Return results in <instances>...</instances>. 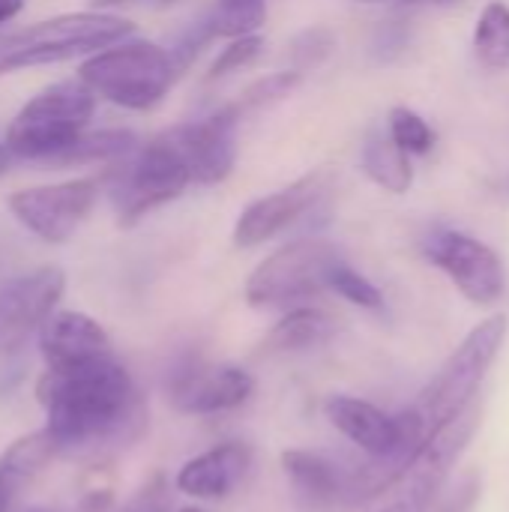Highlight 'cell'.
I'll return each mask as SVG.
<instances>
[{
	"instance_id": "obj_5",
	"label": "cell",
	"mask_w": 509,
	"mask_h": 512,
	"mask_svg": "<svg viewBox=\"0 0 509 512\" xmlns=\"http://www.w3.org/2000/svg\"><path fill=\"white\" fill-rule=\"evenodd\" d=\"M96 96L81 81H60L33 96L6 126V150L21 159L51 162L90 123Z\"/></svg>"
},
{
	"instance_id": "obj_15",
	"label": "cell",
	"mask_w": 509,
	"mask_h": 512,
	"mask_svg": "<svg viewBox=\"0 0 509 512\" xmlns=\"http://www.w3.org/2000/svg\"><path fill=\"white\" fill-rule=\"evenodd\" d=\"M39 351L48 369L81 366V363L114 357L105 327L90 315L69 312V309H54L48 321L39 327Z\"/></svg>"
},
{
	"instance_id": "obj_30",
	"label": "cell",
	"mask_w": 509,
	"mask_h": 512,
	"mask_svg": "<svg viewBox=\"0 0 509 512\" xmlns=\"http://www.w3.org/2000/svg\"><path fill=\"white\" fill-rule=\"evenodd\" d=\"M171 507V486L165 474H153L117 512H168Z\"/></svg>"
},
{
	"instance_id": "obj_7",
	"label": "cell",
	"mask_w": 509,
	"mask_h": 512,
	"mask_svg": "<svg viewBox=\"0 0 509 512\" xmlns=\"http://www.w3.org/2000/svg\"><path fill=\"white\" fill-rule=\"evenodd\" d=\"M480 405L474 402L456 423H450L420 456L417 462L378 498L381 504L375 512H429L435 507V501L441 498V492L447 489V483L453 480V471L462 459V453L468 450V444L474 441L477 429H480Z\"/></svg>"
},
{
	"instance_id": "obj_11",
	"label": "cell",
	"mask_w": 509,
	"mask_h": 512,
	"mask_svg": "<svg viewBox=\"0 0 509 512\" xmlns=\"http://www.w3.org/2000/svg\"><path fill=\"white\" fill-rule=\"evenodd\" d=\"M66 291L60 267H36L0 282V357L18 354L48 321Z\"/></svg>"
},
{
	"instance_id": "obj_10",
	"label": "cell",
	"mask_w": 509,
	"mask_h": 512,
	"mask_svg": "<svg viewBox=\"0 0 509 512\" xmlns=\"http://www.w3.org/2000/svg\"><path fill=\"white\" fill-rule=\"evenodd\" d=\"M99 198V183L93 177H78L54 186L18 189L9 195V213L39 240L66 243L90 216Z\"/></svg>"
},
{
	"instance_id": "obj_13",
	"label": "cell",
	"mask_w": 509,
	"mask_h": 512,
	"mask_svg": "<svg viewBox=\"0 0 509 512\" xmlns=\"http://www.w3.org/2000/svg\"><path fill=\"white\" fill-rule=\"evenodd\" d=\"M327 183H330L327 171H312V174L294 180L291 186L252 201L234 225V246L252 249V246H261V243L273 240L276 234H282L327 192Z\"/></svg>"
},
{
	"instance_id": "obj_22",
	"label": "cell",
	"mask_w": 509,
	"mask_h": 512,
	"mask_svg": "<svg viewBox=\"0 0 509 512\" xmlns=\"http://www.w3.org/2000/svg\"><path fill=\"white\" fill-rule=\"evenodd\" d=\"M474 48L483 66L489 69H507L509 66V6L495 0L480 12Z\"/></svg>"
},
{
	"instance_id": "obj_33",
	"label": "cell",
	"mask_w": 509,
	"mask_h": 512,
	"mask_svg": "<svg viewBox=\"0 0 509 512\" xmlns=\"http://www.w3.org/2000/svg\"><path fill=\"white\" fill-rule=\"evenodd\" d=\"M408 6H417V3H426V6H441V3H456V0H402Z\"/></svg>"
},
{
	"instance_id": "obj_21",
	"label": "cell",
	"mask_w": 509,
	"mask_h": 512,
	"mask_svg": "<svg viewBox=\"0 0 509 512\" xmlns=\"http://www.w3.org/2000/svg\"><path fill=\"white\" fill-rule=\"evenodd\" d=\"M135 135L126 129H105V132H81L66 150H60L51 162L54 165H93L111 162L132 153Z\"/></svg>"
},
{
	"instance_id": "obj_24",
	"label": "cell",
	"mask_w": 509,
	"mask_h": 512,
	"mask_svg": "<svg viewBox=\"0 0 509 512\" xmlns=\"http://www.w3.org/2000/svg\"><path fill=\"white\" fill-rule=\"evenodd\" d=\"M387 135L411 156H423V153H429L432 147H435V132H432V126L417 114V111H411V108H405V105H396L393 111H390V120H387Z\"/></svg>"
},
{
	"instance_id": "obj_31",
	"label": "cell",
	"mask_w": 509,
	"mask_h": 512,
	"mask_svg": "<svg viewBox=\"0 0 509 512\" xmlns=\"http://www.w3.org/2000/svg\"><path fill=\"white\" fill-rule=\"evenodd\" d=\"M24 9V0H0V24L12 21Z\"/></svg>"
},
{
	"instance_id": "obj_34",
	"label": "cell",
	"mask_w": 509,
	"mask_h": 512,
	"mask_svg": "<svg viewBox=\"0 0 509 512\" xmlns=\"http://www.w3.org/2000/svg\"><path fill=\"white\" fill-rule=\"evenodd\" d=\"M180 512H204V510H198V507H183Z\"/></svg>"
},
{
	"instance_id": "obj_16",
	"label": "cell",
	"mask_w": 509,
	"mask_h": 512,
	"mask_svg": "<svg viewBox=\"0 0 509 512\" xmlns=\"http://www.w3.org/2000/svg\"><path fill=\"white\" fill-rule=\"evenodd\" d=\"M249 465H252V447L240 441H228L189 459L177 471L174 483L189 498L219 501V498H228L240 486V480L249 474Z\"/></svg>"
},
{
	"instance_id": "obj_19",
	"label": "cell",
	"mask_w": 509,
	"mask_h": 512,
	"mask_svg": "<svg viewBox=\"0 0 509 512\" xmlns=\"http://www.w3.org/2000/svg\"><path fill=\"white\" fill-rule=\"evenodd\" d=\"M363 168L366 174L387 192L405 195L414 183V168L411 156L387 135V132H372L363 144Z\"/></svg>"
},
{
	"instance_id": "obj_18",
	"label": "cell",
	"mask_w": 509,
	"mask_h": 512,
	"mask_svg": "<svg viewBox=\"0 0 509 512\" xmlns=\"http://www.w3.org/2000/svg\"><path fill=\"white\" fill-rule=\"evenodd\" d=\"M57 456L54 441L45 429L30 432L18 438L3 456H0V512H12L18 492Z\"/></svg>"
},
{
	"instance_id": "obj_4",
	"label": "cell",
	"mask_w": 509,
	"mask_h": 512,
	"mask_svg": "<svg viewBox=\"0 0 509 512\" xmlns=\"http://www.w3.org/2000/svg\"><path fill=\"white\" fill-rule=\"evenodd\" d=\"M135 33V24L108 12H69L36 21L0 42V75L24 66L63 63L81 54L102 51Z\"/></svg>"
},
{
	"instance_id": "obj_32",
	"label": "cell",
	"mask_w": 509,
	"mask_h": 512,
	"mask_svg": "<svg viewBox=\"0 0 509 512\" xmlns=\"http://www.w3.org/2000/svg\"><path fill=\"white\" fill-rule=\"evenodd\" d=\"M9 159H12V153H9V150H6V144L0 141V174L9 168Z\"/></svg>"
},
{
	"instance_id": "obj_9",
	"label": "cell",
	"mask_w": 509,
	"mask_h": 512,
	"mask_svg": "<svg viewBox=\"0 0 509 512\" xmlns=\"http://www.w3.org/2000/svg\"><path fill=\"white\" fill-rule=\"evenodd\" d=\"M423 255L444 270L453 285L477 306H495L507 291V270L495 249L453 228L432 231L423 240Z\"/></svg>"
},
{
	"instance_id": "obj_8",
	"label": "cell",
	"mask_w": 509,
	"mask_h": 512,
	"mask_svg": "<svg viewBox=\"0 0 509 512\" xmlns=\"http://www.w3.org/2000/svg\"><path fill=\"white\" fill-rule=\"evenodd\" d=\"M192 183L186 165L171 150V144L159 135L150 144H144L126 165L114 174L111 186V204L117 213V222L123 228L141 222L156 207L177 201L186 186Z\"/></svg>"
},
{
	"instance_id": "obj_17",
	"label": "cell",
	"mask_w": 509,
	"mask_h": 512,
	"mask_svg": "<svg viewBox=\"0 0 509 512\" xmlns=\"http://www.w3.org/2000/svg\"><path fill=\"white\" fill-rule=\"evenodd\" d=\"M282 471L294 498L306 510H333L348 501V474L339 471L327 456L312 450H285Z\"/></svg>"
},
{
	"instance_id": "obj_35",
	"label": "cell",
	"mask_w": 509,
	"mask_h": 512,
	"mask_svg": "<svg viewBox=\"0 0 509 512\" xmlns=\"http://www.w3.org/2000/svg\"><path fill=\"white\" fill-rule=\"evenodd\" d=\"M96 3H111V0H96Z\"/></svg>"
},
{
	"instance_id": "obj_23",
	"label": "cell",
	"mask_w": 509,
	"mask_h": 512,
	"mask_svg": "<svg viewBox=\"0 0 509 512\" xmlns=\"http://www.w3.org/2000/svg\"><path fill=\"white\" fill-rule=\"evenodd\" d=\"M267 18L264 0H219L216 12L204 21L207 36H225V39H240L252 36Z\"/></svg>"
},
{
	"instance_id": "obj_14",
	"label": "cell",
	"mask_w": 509,
	"mask_h": 512,
	"mask_svg": "<svg viewBox=\"0 0 509 512\" xmlns=\"http://www.w3.org/2000/svg\"><path fill=\"white\" fill-rule=\"evenodd\" d=\"M255 393V378L240 366H183L171 384L168 396L180 414H222L240 408Z\"/></svg>"
},
{
	"instance_id": "obj_27",
	"label": "cell",
	"mask_w": 509,
	"mask_h": 512,
	"mask_svg": "<svg viewBox=\"0 0 509 512\" xmlns=\"http://www.w3.org/2000/svg\"><path fill=\"white\" fill-rule=\"evenodd\" d=\"M480 495H483L480 471H465L447 483V489L441 492V498L435 501V507L429 512H477Z\"/></svg>"
},
{
	"instance_id": "obj_3",
	"label": "cell",
	"mask_w": 509,
	"mask_h": 512,
	"mask_svg": "<svg viewBox=\"0 0 509 512\" xmlns=\"http://www.w3.org/2000/svg\"><path fill=\"white\" fill-rule=\"evenodd\" d=\"M78 81L117 108L147 111L174 84V57L156 42H114L87 54L78 66Z\"/></svg>"
},
{
	"instance_id": "obj_1",
	"label": "cell",
	"mask_w": 509,
	"mask_h": 512,
	"mask_svg": "<svg viewBox=\"0 0 509 512\" xmlns=\"http://www.w3.org/2000/svg\"><path fill=\"white\" fill-rule=\"evenodd\" d=\"M36 399L57 456L135 441L147 420L132 375L114 357L45 369Z\"/></svg>"
},
{
	"instance_id": "obj_28",
	"label": "cell",
	"mask_w": 509,
	"mask_h": 512,
	"mask_svg": "<svg viewBox=\"0 0 509 512\" xmlns=\"http://www.w3.org/2000/svg\"><path fill=\"white\" fill-rule=\"evenodd\" d=\"M261 51H264V39H261L258 33L231 39V42L222 48V54L213 60L207 78L216 81V78H225V75H231V72H237V69H246V66H252V63L261 57Z\"/></svg>"
},
{
	"instance_id": "obj_6",
	"label": "cell",
	"mask_w": 509,
	"mask_h": 512,
	"mask_svg": "<svg viewBox=\"0 0 509 512\" xmlns=\"http://www.w3.org/2000/svg\"><path fill=\"white\" fill-rule=\"evenodd\" d=\"M336 264H342V252L330 240H294L252 270L246 282V303L255 309H288L303 303L327 288Z\"/></svg>"
},
{
	"instance_id": "obj_12",
	"label": "cell",
	"mask_w": 509,
	"mask_h": 512,
	"mask_svg": "<svg viewBox=\"0 0 509 512\" xmlns=\"http://www.w3.org/2000/svg\"><path fill=\"white\" fill-rule=\"evenodd\" d=\"M237 126H240V108H222L204 120L183 123L168 129L162 138L171 144V150L186 165L192 183H222L237 162Z\"/></svg>"
},
{
	"instance_id": "obj_36",
	"label": "cell",
	"mask_w": 509,
	"mask_h": 512,
	"mask_svg": "<svg viewBox=\"0 0 509 512\" xmlns=\"http://www.w3.org/2000/svg\"><path fill=\"white\" fill-rule=\"evenodd\" d=\"M27 512H48V510H27Z\"/></svg>"
},
{
	"instance_id": "obj_25",
	"label": "cell",
	"mask_w": 509,
	"mask_h": 512,
	"mask_svg": "<svg viewBox=\"0 0 509 512\" xmlns=\"http://www.w3.org/2000/svg\"><path fill=\"white\" fill-rule=\"evenodd\" d=\"M327 288L336 291L339 297H345L348 303L360 306V309H372V312L384 309V294L363 273H357L354 267H348L345 261L333 267V273L327 279Z\"/></svg>"
},
{
	"instance_id": "obj_20",
	"label": "cell",
	"mask_w": 509,
	"mask_h": 512,
	"mask_svg": "<svg viewBox=\"0 0 509 512\" xmlns=\"http://www.w3.org/2000/svg\"><path fill=\"white\" fill-rule=\"evenodd\" d=\"M330 333H333V321H330L327 312L309 309V306H297V309L285 312V318L270 330L264 348L270 354L303 351V348H315V345L327 342Z\"/></svg>"
},
{
	"instance_id": "obj_2",
	"label": "cell",
	"mask_w": 509,
	"mask_h": 512,
	"mask_svg": "<svg viewBox=\"0 0 509 512\" xmlns=\"http://www.w3.org/2000/svg\"><path fill=\"white\" fill-rule=\"evenodd\" d=\"M509 318L492 315L483 324H477L459 348L450 354V360L435 372V378L420 390L414 405H408L399 420V450H396V468L405 474L417 456L450 426L456 423L480 396V387L495 366L504 339H507Z\"/></svg>"
},
{
	"instance_id": "obj_29",
	"label": "cell",
	"mask_w": 509,
	"mask_h": 512,
	"mask_svg": "<svg viewBox=\"0 0 509 512\" xmlns=\"http://www.w3.org/2000/svg\"><path fill=\"white\" fill-rule=\"evenodd\" d=\"M303 81V75L300 72H294V69H288V72H273V75H267V78H261V81H255L246 93H243V99H240V111H246V108H261V105H270V102H279V99H285L297 84Z\"/></svg>"
},
{
	"instance_id": "obj_26",
	"label": "cell",
	"mask_w": 509,
	"mask_h": 512,
	"mask_svg": "<svg viewBox=\"0 0 509 512\" xmlns=\"http://www.w3.org/2000/svg\"><path fill=\"white\" fill-rule=\"evenodd\" d=\"M333 48H336L333 30H327V27H309V30H303L291 42V63H294L291 69L300 72V75H306L309 69L321 66L333 54Z\"/></svg>"
}]
</instances>
